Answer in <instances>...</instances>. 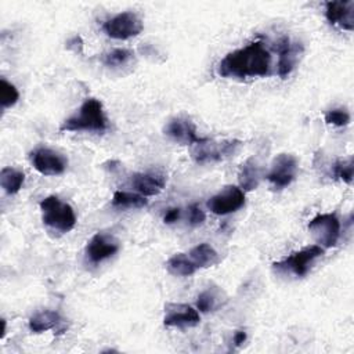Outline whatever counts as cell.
I'll list each match as a JSON object with an SVG mask.
<instances>
[{
    "label": "cell",
    "instance_id": "obj_1",
    "mask_svg": "<svg viewBox=\"0 0 354 354\" xmlns=\"http://www.w3.org/2000/svg\"><path fill=\"white\" fill-rule=\"evenodd\" d=\"M271 72V53L261 40L228 53L217 65V73L228 79L268 76Z\"/></svg>",
    "mask_w": 354,
    "mask_h": 354
},
{
    "label": "cell",
    "instance_id": "obj_2",
    "mask_svg": "<svg viewBox=\"0 0 354 354\" xmlns=\"http://www.w3.org/2000/svg\"><path fill=\"white\" fill-rule=\"evenodd\" d=\"M108 130V119L102 108V102L97 98H86L79 111L65 119L59 126V131H95Z\"/></svg>",
    "mask_w": 354,
    "mask_h": 354
},
{
    "label": "cell",
    "instance_id": "obj_3",
    "mask_svg": "<svg viewBox=\"0 0 354 354\" xmlns=\"http://www.w3.org/2000/svg\"><path fill=\"white\" fill-rule=\"evenodd\" d=\"M40 210L43 224L61 234L69 232L76 224L73 207L69 203L62 202L58 196L50 195L41 199Z\"/></svg>",
    "mask_w": 354,
    "mask_h": 354
},
{
    "label": "cell",
    "instance_id": "obj_4",
    "mask_svg": "<svg viewBox=\"0 0 354 354\" xmlns=\"http://www.w3.org/2000/svg\"><path fill=\"white\" fill-rule=\"evenodd\" d=\"M325 253V249L319 245L306 246L299 252L292 253L281 261L272 264V270L277 274L293 275L296 278H303L308 274L314 261Z\"/></svg>",
    "mask_w": 354,
    "mask_h": 354
},
{
    "label": "cell",
    "instance_id": "obj_5",
    "mask_svg": "<svg viewBox=\"0 0 354 354\" xmlns=\"http://www.w3.org/2000/svg\"><path fill=\"white\" fill-rule=\"evenodd\" d=\"M241 144L242 141L239 140L214 141L210 138H202L201 141L192 144L191 156L199 165L214 163L234 155L241 147Z\"/></svg>",
    "mask_w": 354,
    "mask_h": 354
},
{
    "label": "cell",
    "instance_id": "obj_6",
    "mask_svg": "<svg viewBox=\"0 0 354 354\" xmlns=\"http://www.w3.org/2000/svg\"><path fill=\"white\" fill-rule=\"evenodd\" d=\"M102 30L112 39L127 40L141 33L142 21L136 12L123 11L104 21Z\"/></svg>",
    "mask_w": 354,
    "mask_h": 354
},
{
    "label": "cell",
    "instance_id": "obj_7",
    "mask_svg": "<svg viewBox=\"0 0 354 354\" xmlns=\"http://www.w3.org/2000/svg\"><path fill=\"white\" fill-rule=\"evenodd\" d=\"M308 231L321 248H333L340 236V220L335 213L318 214L308 223Z\"/></svg>",
    "mask_w": 354,
    "mask_h": 354
},
{
    "label": "cell",
    "instance_id": "obj_8",
    "mask_svg": "<svg viewBox=\"0 0 354 354\" xmlns=\"http://www.w3.org/2000/svg\"><path fill=\"white\" fill-rule=\"evenodd\" d=\"M29 159L32 162V166L40 174H44V176L62 174L68 166V159L62 153L47 147L35 148L29 153Z\"/></svg>",
    "mask_w": 354,
    "mask_h": 354
},
{
    "label": "cell",
    "instance_id": "obj_9",
    "mask_svg": "<svg viewBox=\"0 0 354 354\" xmlns=\"http://www.w3.org/2000/svg\"><path fill=\"white\" fill-rule=\"evenodd\" d=\"M297 174V159L292 153H279L274 158L267 180L275 189H282L292 184Z\"/></svg>",
    "mask_w": 354,
    "mask_h": 354
},
{
    "label": "cell",
    "instance_id": "obj_10",
    "mask_svg": "<svg viewBox=\"0 0 354 354\" xmlns=\"http://www.w3.org/2000/svg\"><path fill=\"white\" fill-rule=\"evenodd\" d=\"M245 205V192L236 185H227L218 194L207 201V207L212 213L224 216L236 212Z\"/></svg>",
    "mask_w": 354,
    "mask_h": 354
},
{
    "label": "cell",
    "instance_id": "obj_11",
    "mask_svg": "<svg viewBox=\"0 0 354 354\" xmlns=\"http://www.w3.org/2000/svg\"><path fill=\"white\" fill-rule=\"evenodd\" d=\"M201 321L198 310L184 303H167L165 306L163 324L166 326L177 328H192Z\"/></svg>",
    "mask_w": 354,
    "mask_h": 354
},
{
    "label": "cell",
    "instance_id": "obj_12",
    "mask_svg": "<svg viewBox=\"0 0 354 354\" xmlns=\"http://www.w3.org/2000/svg\"><path fill=\"white\" fill-rule=\"evenodd\" d=\"M119 250V242L108 234L97 232L86 246V257L91 264H98L112 257Z\"/></svg>",
    "mask_w": 354,
    "mask_h": 354
},
{
    "label": "cell",
    "instance_id": "obj_13",
    "mask_svg": "<svg viewBox=\"0 0 354 354\" xmlns=\"http://www.w3.org/2000/svg\"><path fill=\"white\" fill-rule=\"evenodd\" d=\"M163 133L170 137L173 141L183 144V145H192L202 138L196 134V127L194 122L188 118L177 116L167 122L163 129Z\"/></svg>",
    "mask_w": 354,
    "mask_h": 354
},
{
    "label": "cell",
    "instance_id": "obj_14",
    "mask_svg": "<svg viewBox=\"0 0 354 354\" xmlns=\"http://www.w3.org/2000/svg\"><path fill=\"white\" fill-rule=\"evenodd\" d=\"M303 53V46L297 41H292L289 37H282L278 46V75L285 79L296 68L300 55Z\"/></svg>",
    "mask_w": 354,
    "mask_h": 354
},
{
    "label": "cell",
    "instance_id": "obj_15",
    "mask_svg": "<svg viewBox=\"0 0 354 354\" xmlns=\"http://www.w3.org/2000/svg\"><path fill=\"white\" fill-rule=\"evenodd\" d=\"M325 17L332 25L351 32L354 29V1H326Z\"/></svg>",
    "mask_w": 354,
    "mask_h": 354
},
{
    "label": "cell",
    "instance_id": "obj_16",
    "mask_svg": "<svg viewBox=\"0 0 354 354\" xmlns=\"http://www.w3.org/2000/svg\"><path fill=\"white\" fill-rule=\"evenodd\" d=\"M166 184V177L159 171L134 173L130 178V185L142 196H153L162 192Z\"/></svg>",
    "mask_w": 354,
    "mask_h": 354
},
{
    "label": "cell",
    "instance_id": "obj_17",
    "mask_svg": "<svg viewBox=\"0 0 354 354\" xmlns=\"http://www.w3.org/2000/svg\"><path fill=\"white\" fill-rule=\"evenodd\" d=\"M261 180V167L256 158H249L243 162L238 171V181L245 191H253L259 187Z\"/></svg>",
    "mask_w": 354,
    "mask_h": 354
},
{
    "label": "cell",
    "instance_id": "obj_18",
    "mask_svg": "<svg viewBox=\"0 0 354 354\" xmlns=\"http://www.w3.org/2000/svg\"><path fill=\"white\" fill-rule=\"evenodd\" d=\"M61 324V315L54 310H41L29 318V329L33 333H41L57 328Z\"/></svg>",
    "mask_w": 354,
    "mask_h": 354
},
{
    "label": "cell",
    "instance_id": "obj_19",
    "mask_svg": "<svg viewBox=\"0 0 354 354\" xmlns=\"http://www.w3.org/2000/svg\"><path fill=\"white\" fill-rule=\"evenodd\" d=\"M189 259L192 260V263L196 266V268H206V267H212L214 264H217L220 261L218 259V253L214 250L213 246H210L209 243L203 242L199 243L196 246H194L189 252H188Z\"/></svg>",
    "mask_w": 354,
    "mask_h": 354
},
{
    "label": "cell",
    "instance_id": "obj_20",
    "mask_svg": "<svg viewBox=\"0 0 354 354\" xmlns=\"http://www.w3.org/2000/svg\"><path fill=\"white\" fill-rule=\"evenodd\" d=\"M25 181V173L11 166H6L0 171V185L6 194L14 195L17 194Z\"/></svg>",
    "mask_w": 354,
    "mask_h": 354
},
{
    "label": "cell",
    "instance_id": "obj_21",
    "mask_svg": "<svg viewBox=\"0 0 354 354\" xmlns=\"http://www.w3.org/2000/svg\"><path fill=\"white\" fill-rule=\"evenodd\" d=\"M166 270L176 277H189L198 268L189 259L188 253H176L166 261Z\"/></svg>",
    "mask_w": 354,
    "mask_h": 354
},
{
    "label": "cell",
    "instance_id": "obj_22",
    "mask_svg": "<svg viewBox=\"0 0 354 354\" xmlns=\"http://www.w3.org/2000/svg\"><path fill=\"white\" fill-rule=\"evenodd\" d=\"M148 201L138 192H127V191H116L112 198V206L120 209H140L147 206Z\"/></svg>",
    "mask_w": 354,
    "mask_h": 354
},
{
    "label": "cell",
    "instance_id": "obj_23",
    "mask_svg": "<svg viewBox=\"0 0 354 354\" xmlns=\"http://www.w3.org/2000/svg\"><path fill=\"white\" fill-rule=\"evenodd\" d=\"M353 173H354V162L353 158L339 159L332 166V174L335 178L342 180L346 184L353 183Z\"/></svg>",
    "mask_w": 354,
    "mask_h": 354
},
{
    "label": "cell",
    "instance_id": "obj_24",
    "mask_svg": "<svg viewBox=\"0 0 354 354\" xmlns=\"http://www.w3.org/2000/svg\"><path fill=\"white\" fill-rule=\"evenodd\" d=\"M133 51L129 48H115L104 55V64L109 68H119L129 64L133 58Z\"/></svg>",
    "mask_w": 354,
    "mask_h": 354
},
{
    "label": "cell",
    "instance_id": "obj_25",
    "mask_svg": "<svg viewBox=\"0 0 354 354\" xmlns=\"http://www.w3.org/2000/svg\"><path fill=\"white\" fill-rule=\"evenodd\" d=\"M19 98V93L17 90V87L7 82L4 77L0 79V104H1V109H7L12 105L17 104Z\"/></svg>",
    "mask_w": 354,
    "mask_h": 354
},
{
    "label": "cell",
    "instance_id": "obj_26",
    "mask_svg": "<svg viewBox=\"0 0 354 354\" xmlns=\"http://www.w3.org/2000/svg\"><path fill=\"white\" fill-rule=\"evenodd\" d=\"M325 122L329 124H333V126H339V127L347 126L350 123V115L346 109L335 108L325 113Z\"/></svg>",
    "mask_w": 354,
    "mask_h": 354
},
{
    "label": "cell",
    "instance_id": "obj_27",
    "mask_svg": "<svg viewBox=\"0 0 354 354\" xmlns=\"http://www.w3.org/2000/svg\"><path fill=\"white\" fill-rule=\"evenodd\" d=\"M196 307L202 313H207L216 307V296L210 290H205L198 296Z\"/></svg>",
    "mask_w": 354,
    "mask_h": 354
},
{
    "label": "cell",
    "instance_id": "obj_28",
    "mask_svg": "<svg viewBox=\"0 0 354 354\" xmlns=\"http://www.w3.org/2000/svg\"><path fill=\"white\" fill-rule=\"evenodd\" d=\"M206 214L198 205H191L188 207V220L191 225H199L205 221Z\"/></svg>",
    "mask_w": 354,
    "mask_h": 354
},
{
    "label": "cell",
    "instance_id": "obj_29",
    "mask_svg": "<svg viewBox=\"0 0 354 354\" xmlns=\"http://www.w3.org/2000/svg\"><path fill=\"white\" fill-rule=\"evenodd\" d=\"M180 213H181V210H180L178 207H171V209H169V210L165 213L163 221H165L166 224H171V223H174V221H177V220L180 218Z\"/></svg>",
    "mask_w": 354,
    "mask_h": 354
},
{
    "label": "cell",
    "instance_id": "obj_30",
    "mask_svg": "<svg viewBox=\"0 0 354 354\" xmlns=\"http://www.w3.org/2000/svg\"><path fill=\"white\" fill-rule=\"evenodd\" d=\"M246 340V332L245 330H236L234 335V344L235 346H241L243 344Z\"/></svg>",
    "mask_w": 354,
    "mask_h": 354
},
{
    "label": "cell",
    "instance_id": "obj_31",
    "mask_svg": "<svg viewBox=\"0 0 354 354\" xmlns=\"http://www.w3.org/2000/svg\"><path fill=\"white\" fill-rule=\"evenodd\" d=\"M1 325H3V328H1V337H4V335H6V319H1Z\"/></svg>",
    "mask_w": 354,
    "mask_h": 354
}]
</instances>
